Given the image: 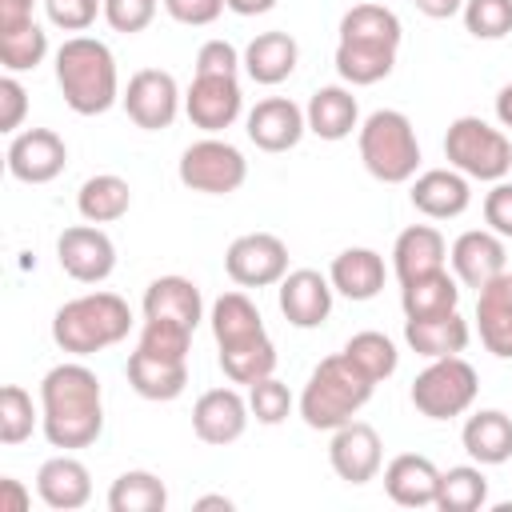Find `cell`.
I'll list each match as a JSON object with an SVG mask.
<instances>
[{"mask_svg":"<svg viewBox=\"0 0 512 512\" xmlns=\"http://www.w3.org/2000/svg\"><path fill=\"white\" fill-rule=\"evenodd\" d=\"M448 260H452V276L464 284V288H484L492 284L496 276L508 272V248H504V236H496L492 228H468L452 240L448 248Z\"/></svg>","mask_w":512,"mask_h":512,"instance_id":"9a60e30c","label":"cell"},{"mask_svg":"<svg viewBox=\"0 0 512 512\" xmlns=\"http://www.w3.org/2000/svg\"><path fill=\"white\" fill-rule=\"evenodd\" d=\"M184 112L208 136L232 128L240 120V112H244L240 80L236 76H192V84L184 92Z\"/></svg>","mask_w":512,"mask_h":512,"instance_id":"4fadbf2b","label":"cell"},{"mask_svg":"<svg viewBox=\"0 0 512 512\" xmlns=\"http://www.w3.org/2000/svg\"><path fill=\"white\" fill-rule=\"evenodd\" d=\"M224 272L240 288H268L288 276V244L276 232H244L224 252Z\"/></svg>","mask_w":512,"mask_h":512,"instance_id":"8fae6325","label":"cell"},{"mask_svg":"<svg viewBox=\"0 0 512 512\" xmlns=\"http://www.w3.org/2000/svg\"><path fill=\"white\" fill-rule=\"evenodd\" d=\"M460 444H464V452L480 468H492V464L512 460V416L500 412V408L472 412L464 420V428H460Z\"/></svg>","mask_w":512,"mask_h":512,"instance_id":"f1b7e54d","label":"cell"},{"mask_svg":"<svg viewBox=\"0 0 512 512\" xmlns=\"http://www.w3.org/2000/svg\"><path fill=\"white\" fill-rule=\"evenodd\" d=\"M244 56L228 40H204L196 52V76H236Z\"/></svg>","mask_w":512,"mask_h":512,"instance_id":"bcb514c9","label":"cell"},{"mask_svg":"<svg viewBox=\"0 0 512 512\" xmlns=\"http://www.w3.org/2000/svg\"><path fill=\"white\" fill-rule=\"evenodd\" d=\"M496 120H500V128H512V80L496 92Z\"/></svg>","mask_w":512,"mask_h":512,"instance_id":"11a10c76","label":"cell"},{"mask_svg":"<svg viewBox=\"0 0 512 512\" xmlns=\"http://www.w3.org/2000/svg\"><path fill=\"white\" fill-rule=\"evenodd\" d=\"M248 420H252L248 400L236 388H228V384L200 392V400L192 404V432H196V440H204L212 448L236 444L244 436Z\"/></svg>","mask_w":512,"mask_h":512,"instance_id":"e0dca14e","label":"cell"},{"mask_svg":"<svg viewBox=\"0 0 512 512\" xmlns=\"http://www.w3.org/2000/svg\"><path fill=\"white\" fill-rule=\"evenodd\" d=\"M44 16L52 28L88 32L96 16H104V0H44Z\"/></svg>","mask_w":512,"mask_h":512,"instance_id":"ee69618b","label":"cell"},{"mask_svg":"<svg viewBox=\"0 0 512 512\" xmlns=\"http://www.w3.org/2000/svg\"><path fill=\"white\" fill-rule=\"evenodd\" d=\"M168 508V488L156 472L132 468L120 472L108 488V512H164Z\"/></svg>","mask_w":512,"mask_h":512,"instance_id":"e575fe53","label":"cell"},{"mask_svg":"<svg viewBox=\"0 0 512 512\" xmlns=\"http://www.w3.org/2000/svg\"><path fill=\"white\" fill-rule=\"evenodd\" d=\"M304 120H308L312 136L336 144V140L352 136V128H360V104H356V96L344 84H324V88H316L308 96Z\"/></svg>","mask_w":512,"mask_h":512,"instance_id":"4316f807","label":"cell"},{"mask_svg":"<svg viewBox=\"0 0 512 512\" xmlns=\"http://www.w3.org/2000/svg\"><path fill=\"white\" fill-rule=\"evenodd\" d=\"M244 132L260 152H288L304 140L308 120L304 108L288 96H264L256 100V108L244 116Z\"/></svg>","mask_w":512,"mask_h":512,"instance_id":"ac0fdd59","label":"cell"},{"mask_svg":"<svg viewBox=\"0 0 512 512\" xmlns=\"http://www.w3.org/2000/svg\"><path fill=\"white\" fill-rule=\"evenodd\" d=\"M56 84L76 116H104L120 100L116 56L96 36H68L56 48Z\"/></svg>","mask_w":512,"mask_h":512,"instance_id":"3957f363","label":"cell"},{"mask_svg":"<svg viewBox=\"0 0 512 512\" xmlns=\"http://www.w3.org/2000/svg\"><path fill=\"white\" fill-rule=\"evenodd\" d=\"M444 260H448V244L432 224H408L392 244V272L400 284L444 268Z\"/></svg>","mask_w":512,"mask_h":512,"instance_id":"83f0119b","label":"cell"},{"mask_svg":"<svg viewBox=\"0 0 512 512\" xmlns=\"http://www.w3.org/2000/svg\"><path fill=\"white\" fill-rule=\"evenodd\" d=\"M120 104L128 112V120L144 132H160V128H172L184 96H180V84L172 72L164 68H140L128 76V88L120 92Z\"/></svg>","mask_w":512,"mask_h":512,"instance_id":"30bf717a","label":"cell"},{"mask_svg":"<svg viewBox=\"0 0 512 512\" xmlns=\"http://www.w3.org/2000/svg\"><path fill=\"white\" fill-rule=\"evenodd\" d=\"M40 424V412L32 404V396L20 384H4L0 388V444L16 448L24 444Z\"/></svg>","mask_w":512,"mask_h":512,"instance_id":"ab89813d","label":"cell"},{"mask_svg":"<svg viewBox=\"0 0 512 512\" xmlns=\"http://www.w3.org/2000/svg\"><path fill=\"white\" fill-rule=\"evenodd\" d=\"M220 368L232 384H256L264 376L276 372V344L264 336H252V340H236V344H224L220 348Z\"/></svg>","mask_w":512,"mask_h":512,"instance_id":"d590c367","label":"cell"},{"mask_svg":"<svg viewBox=\"0 0 512 512\" xmlns=\"http://www.w3.org/2000/svg\"><path fill=\"white\" fill-rule=\"evenodd\" d=\"M156 4L160 0H104V20L112 32L136 36L156 20Z\"/></svg>","mask_w":512,"mask_h":512,"instance_id":"f6af8a7d","label":"cell"},{"mask_svg":"<svg viewBox=\"0 0 512 512\" xmlns=\"http://www.w3.org/2000/svg\"><path fill=\"white\" fill-rule=\"evenodd\" d=\"M356 148H360V164L380 184H408L416 176V168H420L416 128L396 108H376L356 128Z\"/></svg>","mask_w":512,"mask_h":512,"instance_id":"8992f818","label":"cell"},{"mask_svg":"<svg viewBox=\"0 0 512 512\" xmlns=\"http://www.w3.org/2000/svg\"><path fill=\"white\" fill-rule=\"evenodd\" d=\"M440 488V468L420 452H400L384 468V492L400 508H432Z\"/></svg>","mask_w":512,"mask_h":512,"instance_id":"603a6c76","label":"cell"},{"mask_svg":"<svg viewBox=\"0 0 512 512\" xmlns=\"http://www.w3.org/2000/svg\"><path fill=\"white\" fill-rule=\"evenodd\" d=\"M224 4H228V12H236V16H264V12L276 8V0H224Z\"/></svg>","mask_w":512,"mask_h":512,"instance_id":"db71d44e","label":"cell"},{"mask_svg":"<svg viewBox=\"0 0 512 512\" xmlns=\"http://www.w3.org/2000/svg\"><path fill=\"white\" fill-rule=\"evenodd\" d=\"M460 304V280L448 268H436L428 276H416L400 284V308L404 316H432V312H452Z\"/></svg>","mask_w":512,"mask_h":512,"instance_id":"836d02e7","label":"cell"},{"mask_svg":"<svg viewBox=\"0 0 512 512\" xmlns=\"http://www.w3.org/2000/svg\"><path fill=\"white\" fill-rule=\"evenodd\" d=\"M56 260L76 284H104L116 272V244L100 224H72L56 240Z\"/></svg>","mask_w":512,"mask_h":512,"instance_id":"7c38bea8","label":"cell"},{"mask_svg":"<svg viewBox=\"0 0 512 512\" xmlns=\"http://www.w3.org/2000/svg\"><path fill=\"white\" fill-rule=\"evenodd\" d=\"M32 8H36V0H0V32L28 24L32 20Z\"/></svg>","mask_w":512,"mask_h":512,"instance_id":"816d5d0a","label":"cell"},{"mask_svg":"<svg viewBox=\"0 0 512 512\" xmlns=\"http://www.w3.org/2000/svg\"><path fill=\"white\" fill-rule=\"evenodd\" d=\"M28 504H32L28 488L16 476H4L0 480V512H28Z\"/></svg>","mask_w":512,"mask_h":512,"instance_id":"f907efd6","label":"cell"},{"mask_svg":"<svg viewBox=\"0 0 512 512\" xmlns=\"http://www.w3.org/2000/svg\"><path fill=\"white\" fill-rule=\"evenodd\" d=\"M444 160L468 180H504L512 172V140L480 116H456L444 132Z\"/></svg>","mask_w":512,"mask_h":512,"instance_id":"52a82bcc","label":"cell"},{"mask_svg":"<svg viewBox=\"0 0 512 512\" xmlns=\"http://www.w3.org/2000/svg\"><path fill=\"white\" fill-rule=\"evenodd\" d=\"M468 320L460 308L452 312H432V316H404V340L416 356L440 360V356H460L468 348Z\"/></svg>","mask_w":512,"mask_h":512,"instance_id":"44dd1931","label":"cell"},{"mask_svg":"<svg viewBox=\"0 0 512 512\" xmlns=\"http://www.w3.org/2000/svg\"><path fill=\"white\" fill-rule=\"evenodd\" d=\"M132 208V188L124 176L116 172H96L80 184L76 192V212L88 220V224H112L120 220L124 212Z\"/></svg>","mask_w":512,"mask_h":512,"instance_id":"1f68e13d","label":"cell"},{"mask_svg":"<svg viewBox=\"0 0 512 512\" xmlns=\"http://www.w3.org/2000/svg\"><path fill=\"white\" fill-rule=\"evenodd\" d=\"M476 328L492 356L512 360V272L476 292Z\"/></svg>","mask_w":512,"mask_h":512,"instance_id":"484cf974","label":"cell"},{"mask_svg":"<svg viewBox=\"0 0 512 512\" xmlns=\"http://www.w3.org/2000/svg\"><path fill=\"white\" fill-rule=\"evenodd\" d=\"M68 168V144L52 128H24L8 144V172L20 184H48Z\"/></svg>","mask_w":512,"mask_h":512,"instance_id":"5bb4252c","label":"cell"},{"mask_svg":"<svg viewBox=\"0 0 512 512\" xmlns=\"http://www.w3.org/2000/svg\"><path fill=\"white\" fill-rule=\"evenodd\" d=\"M208 324H212L216 348L236 344V340L264 336V316H260V308L248 300V292H224V296H216Z\"/></svg>","mask_w":512,"mask_h":512,"instance_id":"d6a6232c","label":"cell"},{"mask_svg":"<svg viewBox=\"0 0 512 512\" xmlns=\"http://www.w3.org/2000/svg\"><path fill=\"white\" fill-rule=\"evenodd\" d=\"M296 64H300V44L288 32H280V28L256 32L248 40V48H244V72L256 84H268V88L280 84V80H288L296 72Z\"/></svg>","mask_w":512,"mask_h":512,"instance_id":"f546056e","label":"cell"},{"mask_svg":"<svg viewBox=\"0 0 512 512\" xmlns=\"http://www.w3.org/2000/svg\"><path fill=\"white\" fill-rule=\"evenodd\" d=\"M296 408V400H292V392H288V384L284 380H276V376H264V380H256V384H248V412L260 420V424H280V420H288V412Z\"/></svg>","mask_w":512,"mask_h":512,"instance_id":"b9f144b4","label":"cell"},{"mask_svg":"<svg viewBox=\"0 0 512 512\" xmlns=\"http://www.w3.org/2000/svg\"><path fill=\"white\" fill-rule=\"evenodd\" d=\"M24 112H28V92L16 80V72H8L0 80V132L16 136V128L24 124Z\"/></svg>","mask_w":512,"mask_h":512,"instance_id":"7dc6e473","label":"cell"},{"mask_svg":"<svg viewBox=\"0 0 512 512\" xmlns=\"http://www.w3.org/2000/svg\"><path fill=\"white\" fill-rule=\"evenodd\" d=\"M328 464L332 472L344 480V484H368L376 480L380 464H384V444H380V432L364 420H348L332 432V444H328Z\"/></svg>","mask_w":512,"mask_h":512,"instance_id":"2e32d148","label":"cell"},{"mask_svg":"<svg viewBox=\"0 0 512 512\" xmlns=\"http://www.w3.org/2000/svg\"><path fill=\"white\" fill-rule=\"evenodd\" d=\"M488 504V476L480 472V464H456L448 472H440V488H436V504L440 512H476Z\"/></svg>","mask_w":512,"mask_h":512,"instance_id":"8d00e7d4","label":"cell"},{"mask_svg":"<svg viewBox=\"0 0 512 512\" xmlns=\"http://www.w3.org/2000/svg\"><path fill=\"white\" fill-rule=\"evenodd\" d=\"M176 176L184 188L204 192V196H228L248 180V160L236 144L220 140V136H204L196 144H188L180 152Z\"/></svg>","mask_w":512,"mask_h":512,"instance_id":"9c48e42d","label":"cell"},{"mask_svg":"<svg viewBox=\"0 0 512 512\" xmlns=\"http://www.w3.org/2000/svg\"><path fill=\"white\" fill-rule=\"evenodd\" d=\"M428 20H452L464 12V0H412Z\"/></svg>","mask_w":512,"mask_h":512,"instance_id":"f5cc1de1","label":"cell"},{"mask_svg":"<svg viewBox=\"0 0 512 512\" xmlns=\"http://www.w3.org/2000/svg\"><path fill=\"white\" fill-rule=\"evenodd\" d=\"M476 392H480V380H476V368L464 356L428 360V368L412 380V404L428 420L464 416L476 404Z\"/></svg>","mask_w":512,"mask_h":512,"instance_id":"ba28073f","label":"cell"},{"mask_svg":"<svg viewBox=\"0 0 512 512\" xmlns=\"http://www.w3.org/2000/svg\"><path fill=\"white\" fill-rule=\"evenodd\" d=\"M484 224H488L496 236L512 240V184H508V180H496L492 192L484 196Z\"/></svg>","mask_w":512,"mask_h":512,"instance_id":"681fc988","label":"cell"},{"mask_svg":"<svg viewBox=\"0 0 512 512\" xmlns=\"http://www.w3.org/2000/svg\"><path fill=\"white\" fill-rule=\"evenodd\" d=\"M372 388H376V380H368L344 352L324 356L312 368V376L296 400L300 420L316 432H336L340 424L356 420V412L372 400Z\"/></svg>","mask_w":512,"mask_h":512,"instance_id":"5b68a950","label":"cell"},{"mask_svg":"<svg viewBox=\"0 0 512 512\" xmlns=\"http://www.w3.org/2000/svg\"><path fill=\"white\" fill-rule=\"evenodd\" d=\"M36 492L48 508L56 512H76L92 500V472L84 468V460H76L72 452H60L52 460L40 464L36 472Z\"/></svg>","mask_w":512,"mask_h":512,"instance_id":"7402d4cb","label":"cell"},{"mask_svg":"<svg viewBox=\"0 0 512 512\" xmlns=\"http://www.w3.org/2000/svg\"><path fill=\"white\" fill-rule=\"evenodd\" d=\"M124 372H128L132 392L156 404H168L188 388V360H176V356H156V352L136 348Z\"/></svg>","mask_w":512,"mask_h":512,"instance_id":"cb8c5ba5","label":"cell"},{"mask_svg":"<svg viewBox=\"0 0 512 512\" xmlns=\"http://www.w3.org/2000/svg\"><path fill=\"white\" fill-rule=\"evenodd\" d=\"M164 12L176 20V24H188V28H204V24H216L220 12L228 8L224 0H160Z\"/></svg>","mask_w":512,"mask_h":512,"instance_id":"c3c4849f","label":"cell"},{"mask_svg":"<svg viewBox=\"0 0 512 512\" xmlns=\"http://www.w3.org/2000/svg\"><path fill=\"white\" fill-rule=\"evenodd\" d=\"M188 344H192V328L172 324V320H144L140 340H136V348L156 352V356H176V360H188Z\"/></svg>","mask_w":512,"mask_h":512,"instance_id":"7bdbcfd3","label":"cell"},{"mask_svg":"<svg viewBox=\"0 0 512 512\" xmlns=\"http://www.w3.org/2000/svg\"><path fill=\"white\" fill-rule=\"evenodd\" d=\"M460 16L476 40H504L512 32V0H464Z\"/></svg>","mask_w":512,"mask_h":512,"instance_id":"60d3db41","label":"cell"},{"mask_svg":"<svg viewBox=\"0 0 512 512\" xmlns=\"http://www.w3.org/2000/svg\"><path fill=\"white\" fill-rule=\"evenodd\" d=\"M40 428H44V440L60 452H76V448H88L100 440L104 388L88 364L64 360V364L44 372V380H40Z\"/></svg>","mask_w":512,"mask_h":512,"instance_id":"6da1fadb","label":"cell"},{"mask_svg":"<svg viewBox=\"0 0 512 512\" xmlns=\"http://www.w3.org/2000/svg\"><path fill=\"white\" fill-rule=\"evenodd\" d=\"M400 16L384 4H352L340 16V40H336V72L352 88L380 84L396 68L400 52Z\"/></svg>","mask_w":512,"mask_h":512,"instance_id":"7a4b0ae2","label":"cell"},{"mask_svg":"<svg viewBox=\"0 0 512 512\" xmlns=\"http://www.w3.org/2000/svg\"><path fill=\"white\" fill-rule=\"evenodd\" d=\"M412 208L428 220H456L468 212L472 204V188H468V176L456 172L452 164L448 168H428L420 176H412Z\"/></svg>","mask_w":512,"mask_h":512,"instance_id":"ffe728a7","label":"cell"},{"mask_svg":"<svg viewBox=\"0 0 512 512\" xmlns=\"http://www.w3.org/2000/svg\"><path fill=\"white\" fill-rule=\"evenodd\" d=\"M384 276H388V268H384V256L376 248H344L332 260V268H328V280H332V288L344 300H372V296H380Z\"/></svg>","mask_w":512,"mask_h":512,"instance_id":"4dcf8cb0","label":"cell"},{"mask_svg":"<svg viewBox=\"0 0 512 512\" xmlns=\"http://www.w3.org/2000/svg\"><path fill=\"white\" fill-rule=\"evenodd\" d=\"M132 332V308L116 292H84L56 308L52 340L68 356H96Z\"/></svg>","mask_w":512,"mask_h":512,"instance_id":"277c9868","label":"cell"},{"mask_svg":"<svg viewBox=\"0 0 512 512\" xmlns=\"http://www.w3.org/2000/svg\"><path fill=\"white\" fill-rule=\"evenodd\" d=\"M344 356L368 376V380H388L392 372H396V364H400V352H396V344L384 336V332H376V328H364V332H356V336H348V344H344Z\"/></svg>","mask_w":512,"mask_h":512,"instance_id":"74e56055","label":"cell"},{"mask_svg":"<svg viewBox=\"0 0 512 512\" xmlns=\"http://www.w3.org/2000/svg\"><path fill=\"white\" fill-rule=\"evenodd\" d=\"M144 320H172L196 332V324L204 320V300L196 280L188 276H156L144 288Z\"/></svg>","mask_w":512,"mask_h":512,"instance_id":"d4e9b609","label":"cell"},{"mask_svg":"<svg viewBox=\"0 0 512 512\" xmlns=\"http://www.w3.org/2000/svg\"><path fill=\"white\" fill-rule=\"evenodd\" d=\"M332 280L316 268H296L280 280L276 288V300H280V312L292 328H320L328 316H332Z\"/></svg>","mask_w":512,"mask_h":512,"instance_id":"d6986e66","label":"cell"},{"mask_svg":"<svg viewBox=\"0 0 512 512\" xmlns=\"http://www.w3.org/2000/svg\"><path fill=\"white\" fill-rule=\"evenodd\" d=\"M44 56H48V32L36 20L0 32V60L8 72H32L36 64H44Z\"/></svg>","mask_w":512,"mask_h":512,"instance_id":"f35d334b","label":"cell"},{"mask_svg":"<svg viewBox=\"0 0 512 512\" xmlns=\"http://www.w3.org/2000/svg\"><path fill=\"white\" fill-rule=\"evenodd\" d=\"M208 508H224V512H232L236 504H232L228 496H220V492H216V496H200V500H196V512H208Z\"/></svg>","mask_w":512,"mask_h":512,"instance_id":"9f6ffc18","label":"cell"}]
</instances>
